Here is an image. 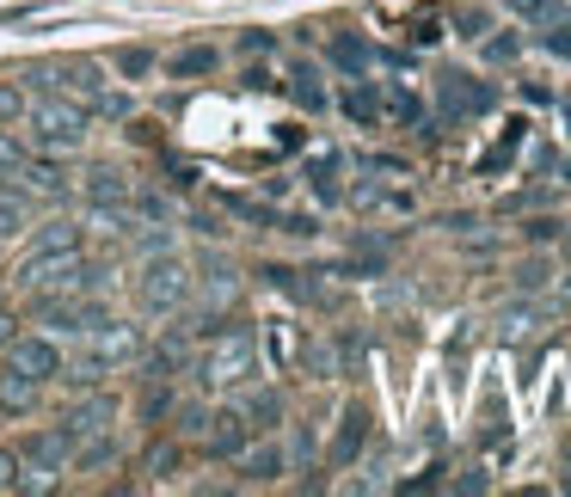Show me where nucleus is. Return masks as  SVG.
Wrapping results in <instances>:
<instances>
[{
	"label": "nucleus",
	"mask_w": 571,
	"mask_h": 497,
	"mask_svg": "<svg viewBox=\"0 0 571 497\" xmlns=\"http://www.w3.org/2000/svg\"><path fill=\"white\" fill-rule=\"evenodd\" d=\"M19 282L37 289V296H62V289H99L105 270L87 265L80 246H49V252H32V258L19 265Z\"/></svg>",
	"instance_id": "obj_1"
},
{
	"label": "nucleus",
	"mask_w": 571,
	"mask_h": 497,
	"mask_svg": "<svg viewBox=\"0 0 571 497\" xmlns=\"http://www.w3.org/2000/svg\"><path fill=\"white\" fill-rule=\"evenodd\" d=\"M209 357H203V381L209 388H240L252 369H259V344H252V326H228V320H216L209 326Z\"/></svg>",
	"instance_id": "obj_2"
},
{
	"label": "nucleus",
	"mask_w": 571,
	"mask_h": 497,
	"mask_svg": "<svg viewBox=\"0 0 571 497\" xmlns=\"http://www.w3.org/2000/svg\"><path fill=\"white\" fill-rule=\"evenodd\" d=\"M32 136H37V148H49V154H75L80 141H87V111H80L75 99L44 93L32 105Z\"/></svg>",
	"instance_id": "obj_3"
},
{
	"label": "nucleus",
	"mask_w": 571,
	"mask_h": 497,
	"mask_svg": "<svg viewBox=\"0 0 571 497\" xmlns=\"http://www.w3.org/2000/svg\"><path fill=\"white\" fill-rule=\"evenodd\" d=\"M136 357H141V338H136L129 326H111V320H105V326L93 332V350L68 362V374H62V381L87 388V381H99L105 369H117V362H136Z\"/></svg>",
	"instance_id": "obj_4"
},
{
	"label": "nucleus",
	"mask_w": 571,
	"mask_h": 497,
	"mask_svg": "<svg viewBox=\"0 0 571 497\" xmlns=\"http://www.w3.org/2000/svg\"><path fill=\"white\" fill-rule=\"evenodd\" d=\"M136 301H141V313H179L191 301V270L179 258H167V252H155V265L141 270V282H136Z\"/></svg>",
	"instance_id": "obj_5"
},
{
	"label": "nucleus",
	"mask_w": 571,
	"mask_h": 497,
	"mask_svg": "<svg viewBox=\"0 0 571 497\" xmlns=\"http://www.w3.org/2000/svg\"><path fill=\"white\" fill-rule=\"evenodd\" d=\"M68 454H75V442H68L62 430H37L32 442H25V454H19V461H25L19 466V492H49Z\"/></svg>",
	"instance_id": "obj_6"
},
{
	"label": "nucleus",
	"mask_w": 571,
	"mask_h": 497,
	"mask_svg": "<svg viewBox=\"0 0 571 497\" xmlns=\"http://www.w3.org/2000/svg\"><path fill=\"white\" fill-rule=\"evenodd\" d=\"M37 320L56 332H99L111 313L93 301V289H62V296H37Z\"/></svg>",
	"instance_id": "obj_7"
},
{
	"label": "nucleus",
	"mask_w": 571,
	"mask_h": 497,
	"mask_svg": "<svg viewBox=\"0 0 571 497\" xmlns=\"http://www.w3.org/2000/svg\"><path fill=\"white\" fill-rule=\"evenodd\" d=\"M492 105H498V93L486 86V80H473V74H443V80H436V111H443L448 124H461V117H486Z\"/></svg>",
	"instance_id": "obj_8"
},
{
	"label": "nucleus",
	"mask_w": 571,
	"mask_h": 497,
	"mask_svg": "<svg viewBox=\"0 0 571 497\" xmlns=\"http://www.w3.org/2000/svg\"><path fill=\"white\" fill-rule=\"evenodd\" d=\"M0 369H13V374H25V381H37V388H49V381L62 374V350L49 338H13Z\"/></svg>",
	"instance_id": "obj_9"
},
{
	"label": "nucleus",
	"mask_w": 571,
	"mask_h": 497,
	"mask_svg": "<svg viewBox=\"0 0 571 497\" xmlns=\"http://www.w3.org/2000/svg\"><path fill=\"white\" fill-rule=\"evenodd\" d=\"M111 418H117V400H111V393H93V400H80L75 412H68V424H62V436L68 442H93V436H105L111 430Z\"/></svg>",
	"instance_id": "obj_10"
},
{
	"label": "nucleus",
	"mask_w": 571,
	"mask_h": 497,
	"mask_svg": "<svg viewBox=\"0 0 571 497\" xmlns=\"http://www.w3.org/2000/svg\"><path fill=\"white\" fill-rule=\"evenodd\" d=\"M252 442V424L247 412H209V424H203V449L221 454V461H233V454Z\"/></svg>",
	"instance_id": "obj_11"
},
{
	"label": "nucleus",
	"mask_w": 571,
	"mask_h": 497,
	"mask_svg": "<svg viewBox=\"0 0 571 497\" xmlns=\"http://www.w3.org/2000/svg\"><path fill=\"white\" fill-rule=\"evenodd\" d=\"M363 442H369V412L363 405H351L339 418V442H332V466H351L356 454H363Z\"/></svg>",
	"instance_id": "obj_12"
},
{
	"label": "nucleus",
	"mask_w": 571,
	"mask_h": 497,
	"mask_svg": "<svg viewBox=\"0 0 571 497\" xmlns=\"http://www.w3.org/2000/svg\"><path fill=\"white\" fill-rule=\"evenodd\" d=\"M308 185H313L320 203H339L344 197V160L339 154H313L308 160Z\"/></svg>",
	"instance_id": "obj_13"
},
{
	"label": "nucleus",
	"mask_w": 571,
	"mask_h": 497,
	"mask_svg": "<svg viewBox=\"0 0 571 497\" xmlns=\"http://www.w3.org/2000/svg\"><path fill=\"white\" fill-rule=\"evenodd\" d=\"M233 461H240V473H247L252 485H271L283 473V449H277V442H264V449H252V442H247Z\"/></svg>",
	"instance_id": "obj_14"
},
{
	"label": "nucleus",
	"mask_w": 571,
	"mask_h": 497,
	"mask_svg": "<svg viewBox=\"0 0 571 497\" xmlns=\"http://www.w3.org/2000/svg\"><path fill=\"white\" fill-rule=\"evenodd\" d=\"M344 117H351V124H381V93H375V80H363L356 74V86H344Z\"/></svg>",
	"instance_id": "obj_15"
},
{
	"label": "nucleus",
	"mask_w": 571,
	"mask_h": 497,
	"mask_svg": "<svg viewBox=\"0 0 571 497\" xmlns=\"http://www.w3.org/2000/svg\"><path fill=\"white\" fill-rule=\"evenodd\" d=\"M332 62H339V74H369V62H375V49L369 44H363V37H356V32H339V37H332Z\"/></svg>",
	"instance_id": "obj_16"
},
{
	"label": "nucleus",
	"mask_w": 571,
	"mask_h": 497,
	"mask_svg": "<svg viewBox=\"0 0 571 497\" xmlns=\"http://www.w3.org/2000/svg\"><path fill=\"white\" fill-rule=\"evenodd\" d=\"M62 74H68L62 86H68L75 99H93V105L105 99V68H99V62H68Z\"/></svg>",
	"instance_id": "obj_17"
},
{
	"label": "nucleus",
	"mask_w": 571,
	"mask_h": 497,
	"mask_svg": "<svg viewBox=\"0 0 571 497\" xmlns=\"http://www.w3.org/2000/svg\"><path fill=\"white\" fill-rule=\"evenodd\" d=\"M289 99H295L301 111H326V86H320V74H313L308 62L289 68Z\"/></svg>",
	"instance_id": "obj_18"
},
{
	"label": "nucleus",
	"mask_w": 571,
	"mask_h": 497,
	"mask_svg": "<svg viewBox=\"0 0 571 497\" xmlns=\"http://www.w3.org/2000/svg\"><path fill=\"white\" fill-rule=\"evenodd\" d=\"M19 178H25V185H32V190H49V197H62V190H68V172L56 166V160H32V154H25V166H19Z\"/></svg>",
	"instance_id": "obj_19"
},
{
	"label": "nucleus",
	"mask_w": 571,
	"mask_h": 497,
	"mask_svg": "<svg viewBox=\"0 0 571 497\" xmlns=\"http://www.w3.org/2000/svg\"><path fill=\"white\" fill-rule=\"evenodd\" d=\"M37 381H25V374H13V369H0V405H7V412H32L37 405Z\"/></svg>",
	"instance_id": "obj_20"
},
{
	"label": "nucleus",
	"mask_w": 571,
	"mask_h": 497,
	"mask_svg": "<svg viewBox=\"0 0 571 497\" xmlns=\"http://www.w3.org/2000/svg\"><path fill=\"white\" fill-rule=\"evenodd\" d=\"M381 117H393V124H418L424 105H418L412 86H387V93H381Z\"/></svg>",
	"instance_id": "obj_21"
},
{
	"label": "nucleus",
	"mask_w": 571,
	"mask_h": 497,
	"mask_svg": "<svg viewBox=\"0 0 571 497\" xmlns=\"http://www.w3.org/2000/svg\"><path fill=\"white\" fill-rule=\"evenodd\" d=\"M523 129H528V124H504V141H498L492 154L479 160V178H492V172H504L510 160H516V148H523Z\"/></svg>",
	"instance_id": "obj_22"
},
{
	"label": "nucleus",
	"mask_w": 571,
	"mask_h": 497,
	"mask_svg": "<svg viewBox=\"0 0 571 497\" xmlns=\"http://www.w3.org/2000/svg\"><path fill=\"white\" fill-rule=\"evenodd\" d=\"M75 461H80V473L111 466V461H117V442H111V436H93V442H80V449H75Z\"/></svg>",
	"instance_id": "obj_23"
},
{
	"label": "nucleus",
	"mask_w": 571,
	"mask_h": 497,
	"mask_svg": "<svg viewBox=\"0 0 571 497\" xmlns=\"http://www.w3.org/2000/svg\"><path fill=\"white\" fill-rule=\"evenodd\" d=\"M87 197H93V203H129L124 172H93V185H87Z\"/></svg>",
	"instance_id": "obj_24"
},
{
	"label": "nucleus",
	"mask_w": 571,
	"mask_h": 497,
	"mask_svg": "<svg viewBox=\"0 0 571 497\" xmlns=\"http://www.w3.org/2000/svg\"><path fill=\"white\" fill-rule=\"evenodd\" d=\"M540 49H547V56H559V62H571V19H553V25L540 32Z\"/></svg>",
	"instance_id": "obj_25"
},
{
	"label": "nucleus",
	"mask_w": 571,
	"mask_h": 497,
	"mask_svg": "<svg viewBox=\"0 0 571 497\" xmlns=\"http://www.w3.org/2000/svg\"><path fill=\"white\" fill-rule=\"evenodd\" d=\"M479 44H486V62H516V56H523V37H516V32H504V37H479Z\"/></svg>",
	"instance_id": "obj_26"
},
{
	"label": "nucleus",
	"mask_w": 571,
	"mask_h": 497,
	"mask_svg": "<svg viewBox=\"0 0 571 497\" xmlns=\"http://www.w3.org/2000/svg\"><path fill=\"white\" fill-rule=\"evenodd\" d=\"M510 13H516V19H535V25H553V19H559V0H510Z\"/></svg>",
	"instance_id": "obj_27"
},
{
	"label": "nucleus",
	"mask_w": 571,
	"mask_h": 497,
	"mask_svg": "<svg viewBox=\"0 0 571 497\" xmlns=\"http://www.w3.org/2000/svg\"><path fill=\"white\" fill-rule=\"evenodd\" d=\"M264 277L277 282L283 296H301V301H313V282H301V270H283V265H271V270H264Z\"/></svg>",
	"instance_id": "obj_28"
},
{
	"label": "nucleus",
	"mask_w": 571,
	"mask_h": 497,
	"mask_svg": "<svg viewBox=\"0 0 571 497\" xmlns=\"http://www.w3.org/2000/svg\"><path fill=\"white\" fill-rule=\"evenodd\" d=\"M49 246H80V228H68V221H49V228L37 233L32 252H49Z\"/></svg>",
	"instance_id": "obj_29"
},
{
	"label": "nucleus",
	"mask_w": 571,
	"mask_h": 497,
	"mask_svg": "<svg viewBox=\"0 0 571 497\" xmlns=\"http://www.w3.org/2000/svg\"><path fill=\"white\" fill-rule=\"evenodd\" d=\"M117 68H124L129 80H141V74H148V68H155V56H148V49H141V44H124V49H117Z\"/></svg>",
	"instance_id": "obj_30"
},
{
	"label": "nucleus",
	"mask_w": 571,
	"mask_h": 497,
	"mask_svg": "<svg viewBox=\"0 0 571 497\" xmlns=\"http://www.w3.org/2000/svg\"><path fill=\"white\" fill-rule=\"evenodd\" d=\"M209 68H216V49H185V56H179V62H172V74H209Z\"/></svg>",
	"instance_id": "obj_31"
},
{
	"label": "nucleus",
	"mask_w": 571,
	"mask_h": 497,
	"mask_svg": "<svg viewBox=\"0 0 571 497\" xmlns=\"http://www.w3.org/2000/svg\"><path fill=\"white\" fill-rule=\"evenodd\" d=\"M19 166H25V148L13 136H0V178H19Z\"/></svg>",
	"instance_id": "obj_32"
},
{
	"label": "nucleus",
	"mask_w": 571,
	"mask_h": 497,
	"mask_svg": "<svg viewBox=\"0 0 571 497\" xmlns=\"http://www.w3.org/2000/svg\"><path fill=\"white\" fill-rule=\"evenodd\" d=\"M455 32H461V37H486V32H492V13H479V7H467V13L455 19Z\"/></svg>",
	"instance_id": "obj_33"
},
{
	"label": "nucleus",
	"mask_w": 571,
	"mask_h": 497,
	"mask_svg": "<svg viewBox=\"0 0 571 497\" xmlns=\"http://www.w3.org/2000/svg\"><path fill=\"white\" fill-rule=\"evenodd\" d=\"M247 418H259V424H277V393H252V400H247Z\"/></svg>",
	"instance_id": "obj_34"
},
{
	"label": "nucleus",
	"mask_w": 571,
	"mask_h": 497,
	"mask_svg": "<svg viewBox=\"0 0 571 497\" xmlns=\"http://www.w3.org/2000/svg\"><path fill=\"white\" fill-rule=\"evenodd\" d=\"M19 111H25V93H19V86H7V80H0V124H13Z\"/></svg>",
	"instance_id": "obj_35"
},
{
	"label": "nucleus",
	"mask_w": 571,
	"mask_h": 497,
	"mask_svg": "<svg viewBox=\"0 0 571 497\" xmlns=\"http://www.w3.org/2000/svg\"><path fill=\"white\" fill-rule=\"evenodd\" d=\"M19 466L25 461H19L13 449H0V492H19Z\"/></svg>",
	"instance_id": "obj_36"
},
{
	"label": "nucleus",
	"mask_w": 571,
	"mask_h": 497,
	"mask_svg": "<svg viewBox=\"0 0 571 497\" xmlns=\"http://www.w3.org/2000/svg\"><path fill=\"white\" fill-rule=\"evenodd\" d=\"M19 221H25V209H19V197H7V203H0V240L19 233Z\"/></svg>",
	"instance_id": "obj_37"
},
{
	"label": "nucleus",
	"mask_w": 571,
	"mask_h": 497,
	"mask_svg": "<svg viewBox=\"0 0 571 497\" xmlns=\"http://www.w3.org/2000/svg\"><path fill=\"white\" fill-rule=\"evenodd\" d=\"M167 172H172V185H179V190H197V166H185V160H167Z\"/></svg>",
	"instance_id": "obj_38"
},
{
	"label": "nucleus",
	"mask_w": 571,
	"mask_h": 497,
	"mask_svg": "<svg viewBox=\"0 0 571 497\" xmlns=\"http://www.w3.org/2000/svg\"><path fill=\"white\" fill-rule=\"evenodd\" d=\"M179 424H185V430H191V436H203V424H209V418H203L197 405H179Z\"/></svg>",
	"instance_id": "obj_39"
},
{
	"label": "nucleus",
	"mask_w": 571,
	"mask_h": 497,
	"mask_svg": "<svg viewBox=\"0 0 571 497\" xmlns=\"http://www.w3.org/2000/svg\"><path fill=\"white\" fill-rule=\"evenodd\" d=\"M412 37H418V44H436V37H443V25H436V19H418Z\"/></svg>",
	"instance_id": "obj_40"
},
{
	"label": "nucleus",
	"mask_w": 571,
	"mask_h": 497,
	"mask_svg": "<svg viewBox=\"0 0 571 497\" xmlns=\"http://www.w3.org/2000/svg\"><path fill=\"white\" fill-rule=\"evenodd\" d=\"M148 466H155V473H172V466H179V449H160Z\"/></svg>",
	"instance_id": "obj_41"
},
{
	"label": "nucleus",
	"mask_w": 571,
	"mask_h": 497,
	"mask_svg": "<svg viewBox=\"0 0 571 497\" xmlns=\"http://www.w3.org/2000/svg\"><path fill=\"white\" fill-rule=\"evenodd\" d=\"M13 338H19V332H13V313H0V350H7Z\"/></svg>",
	"instance_id": "obj_42"
},
{
	"label": "nucleus",
	"mask_w": 571,
	"mask_h": 497,
	"mask_svg": "<svg viewBox=\"0 0 571 497\" xmlns=\"http://www.w3.org/2000/svg\"><path fill=\"white\" fill-rule=\"evenodd\" d=\"M566 252H571V240H566Z\"/></svg>",
	"instance_id": "obj_43"
}]
</instances>
